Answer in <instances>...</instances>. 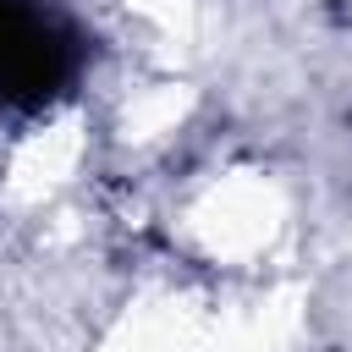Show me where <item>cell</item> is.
Wrapping results in <instances>:
<instances>
[{
  "mask_svg": "<svg viewBox=\"0 0 352 352\" xmlns=\"http://www.w3.org/2000/svg\"><path fill=\"white\" fill-rule=\"evenodd\" d=\"M77 33L44 0H0V104L44 110L77 77Z\"/></svg>",
  "mask_w": 352,
  "mask_h": 352,
  "instance_id": "obj_1",
  "label": "cell"
}]
</instances>
